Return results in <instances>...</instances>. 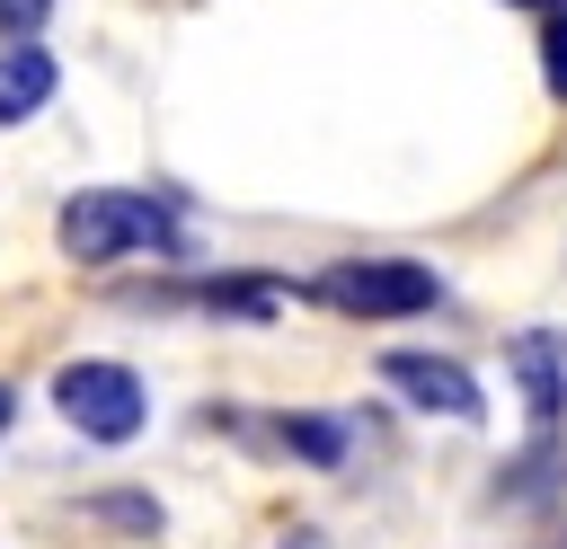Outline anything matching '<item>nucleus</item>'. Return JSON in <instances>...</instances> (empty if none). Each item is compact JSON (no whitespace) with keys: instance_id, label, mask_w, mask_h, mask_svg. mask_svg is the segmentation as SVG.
<instances>
[{"instance_id":"obj_1","label":"nucleus","mask_w":567,"mask_h":549,"mask_svg":"<svg viewBox=\"0 0 567 549\" xmlns=\"http://www.w3.org/2000/svg\"><path fill=\"white\" fill-rule=\"evenodd\" d=\"M53 239L71 266H115V257H186V221L177 195H142V186H89L53 213Z\"/></svg>"},{"instance_id":"obj_2","label":"nucleus","mask_w":567,"mask_h":549,"mask_svg":"<svg viewBox=\"0 0 567 549\" xmlns=\"http://www.w3.org/2000/svg\"><path fill=\"white\" fill-rule=\"evenodd\" d=\"M310 301H328L337 319H416L443 301V274L416 257H328L310 283Z\"/></svg>"},{"instance_id":"obj_3","label":"nucleus","mask_w":567,"mask_h":549,"mask_svg":"<svg viewBox=\"0 0 567 549\" xmlns=\"http://www.w3.org/2000/svg\"><path fill=\"white\" fill-rule=\"evenodd\" d=\"M53 407H62V425L89 434V443H133V434L151 425L142 372H133V363H106V354L62 363V372H53Z\"/></svg>"},{"instance_id":"obj_4","label":"nucleus","mask_w":567,"mask_h":549,"mask_svg":"<svg viewBox=\"0 0 567 549\" xmlns=\"http://www.w3.org/2000/svg\"><path fill=\"white\" fill-rule=\"evenodd\" d=\"M381 381L416 407V416H452V425H478L487 416V390H478V372L470 363H452V354H425V345H390L381 354Z\"/></svg>"},{"instance_id":"obj_5","label":"nucleus","mask_w":567,"mask_h":549,"mask_svg":"<svg viewBox=\"0 0 567 549\" xmlns=\"http://www.w3.org/2000/svg\"><path fill=\"white\" fill-rule=\"evenodd\" d=\"M151 310H204V319H239V328H266L284 310V283L275 274H186V283H159L142 292Z\"/></svg>"},{"instance_id":"obj_6","label":"nucleus","mask_w":567,"mask_h":549,"mask_svg":"<svg viewBox=\"0 0 567 549\" xmlns=\"http://www.w3.org/2000/svg\"><path fill=\"white\" fill-rule=\"evenodd\" d=\"M505 381H514V398L532 407V425H558V416H567V328H523V336H505Z\"/></svg>"},{"instance_id":"obj_7","label":"nucleus","mask_w":567,"mask_h":549,"mask_svg":"<svg viewBox=\"0 0 567 549\" xmlns=\"http://www.w3.org/2000/svg\"><path fill=\"white\" fill-rule=\"evenodd\" d=\"M567 487V443H558V425H532V443L505 460V478L487 487L496 505H549Z\"/></svg>"},{"instance_id":"obj_8","label":"nucleus","mask_w":567,"mask_h":549,"mask_svg":"<svg viewBox=\"0 0 567 549\" xmlns=\"http://www.w3.org/2000/svg\"><path fill=\"white\" fill-rule=\"evenodd\" d=\"M275 443H284L301 469H346L354 425H346V416H319V407H292V416H275Z\"/></svg>"},{"instance_id":"obj_9","label":"nucleus","mask_w":567,"mask_h":549,"mask_svg":"<svg viewBox=\"0 0 567 549\" xmlns=\"http://www.w3.org/2000/svg\"><path fill=\"white\" fill-rule=\"evenodd\" d=\"M53 80H62V71H53L44 44H9V53H0V124H27V115L53 97Z\"/></svg>"},{"instance_id":"obj_10","label":"nucleus","mask_w":567,"mask_h":549,"mask_svg":"<svg viewBox=\"0 0 567 549\" xmlns=\"http://www.w3.org/2000/svg\"><path fill=\"white\" fill-rule=\"evenodd\" d=\"M540 89L567 106V9H549V18H540Z\"/></svg>"},{"instance_id":"obj_11","label":"nucleus","mask_w":567,"mask_h":549,"mask_svg":"<svg viewBox=\"0 0 567 549\" xmlns=\"http://www.w3.org/2000/svg\"><path fill=\"white\" fill-rule=\"evenodd\" d=\"M44 18H53V0H0V53H9V44H35Z\"/></svg>"},{"instance_id":"obj_12","label":"nucleus","mask_w":567,"mask_h":549,"mask_svg":"<svg viewBox=\"0 0 567 549\" xmlns=\"http://www.w3.org/2000/svg\"><path fill=\"white\" fill-rule=\"evenodd\" d=\"M89 514H106V522H124V531H142V540L159 531V505H151V496H97Z\"/></svg>"},{"instance_id":"obj_13","label":"nucleus","mask_w":567,"mask_h":549,"mask_svg":"<svg viewBox=\"0 0 567 549\" xmlns=\"http://www.w3.org/2000/svg\"><path fill=\"white\" fill-rule=\"evenodd\" d=\"M284 549H328V540L319 531H284Z\"/></svg>"},{"instance_id":"obj_14","label":"nucleus","mask_w":567,"mask_h":549,"mask_svg":"<svg viewBox=\"0 0 567 549\" xmlns=\"http://www.w3.org/2000/svg\"><path fill=\"white\" fill-rule=\"evenodd\" d=\"M9 416H18V390H9V381H0V434H9Z\"/></svg>"},{"instance_id":"obj_15","label":"nucleus","mask_w":567,"mask_h":549,"mask_svg":"<svg viewBox=\"0 0 567 549\" xmlns=\"http://www.w3.org/2000/svg\"><path fill=\"white\" fill-rule=\"evenodd\" d=\"M532 9H540V18H549V9H567V0H532Z\"/></svg>"},{"instance_id":"obj_16","label":"nucleus","mask_w":567,"mask_h":549,"mask_svg":"<svg viewBox=\"0 0 567 549\" xmlns=\"http://www.w3.org/2000/svg\"><path fill=\"white\" fill-rule=\"evenodd\" d=\"M558 549H567V540H558Z\"/></svg>"}]
</instances>
